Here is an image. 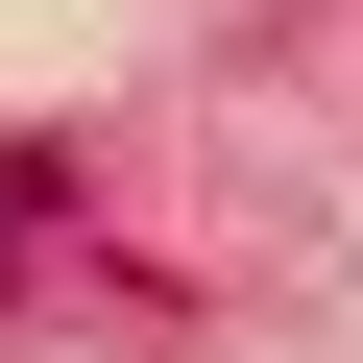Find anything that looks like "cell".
I'll return each instance as SVG.
<instances>
[{
  "label": "cell",
  "mask_w": 363,
  "mask_h": 363,
  "mask_svg": "<svg viewBox=\"0 0 363 363\" xmlns=\"http://www.w3.org/2000/svg\"><path fill=\"white\" fill-rule=\"evenodd\" d=\"M49 218H73V145H0V291L49 267Z\"/></svg>",
  "instance_id": "cell-1"
}]
</instances>
